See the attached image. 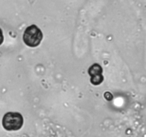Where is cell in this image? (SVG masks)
<instances>
[{"mask_svg":"<svg viewBox=\"0 0 146 137\" xmlns=\"http://www.w3.org/2000/svg\"><path fill=\"white\" fill-rule=\"evenodd\" d=\"M43 39L42 31L36 25L27 27L23 34V40L27 46L29 47H36L41 43Z\"/></svg>","mask_w":146,"mask_h":137,"instance_id":"1","label":"cell"},{"mask_svg":"<svg viewBox=\"0 0 146 137\" xmlns=\"http://www.w3.org/2000/svg\"><path fill=\"white\" fill-rule=\"evenodd\" d=\"M24 119L18 112H8L2 118V126L7 131H17L22 127Z\"/></svg>","mask_w":146,"mask_h":137,"instance_id":"2","label":"cell"},{"mask_svg":"<svg viewBox=\"0 0 146 137\" xmlns=\"http://www.w3.org/2000/svg\"><path fill=\"white\" fill-rule=\"evenodd\" d=\"M91 76V81L93 85L98 86L104 81V76L102 75L103 68L98 64H94L89 67L88 71Z\"/></svg>","mask_w":146,"mask_h":137,"instance_id":"3","label":"cell"},{"mask_svg":"<svg viewBox=\"0 0 146 137\" xmlns=\"http://www.w3.org/2000/svg\"><path fill=\"white\" fill-rule=\"evenodd\" d=\"M3 41H4V35H3L2 30L0 29V45L2 44Z\"/></svg>","mask_w":146,"mask_h":137,"instance_id":"4","label":"cell"}]
</instances>
